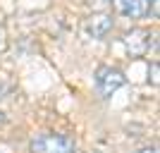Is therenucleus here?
I'll return each mask as SVG.
<instances>
[{
    "label": "nucleus",
    "instance_id": "5",
    "mask_svg": "<svg viewBox=\"0 0 160 153\" xmlns=\"http://www.w3.org/2000/svg\"><path fill=\"white\" fill-rule=\"evenodd\" d=\"M112 29V17L110 14H91L86 22H84V33H86L88 38H105L108 31Z\"/></svg>",
    "mask_w": 160,
    "mask_h": 153
},
{
    "label": "nucleus",
    "instance_id": "8",
    "mask_svg": "<svg viewBox=\"0 0 160 153\" xmlns=\"http://www.w3.org/2000/svg\"><path fill=\"white\" fill-rule=\"evenodd\" d=\"M139 153H158V148H141Z\"/></svg>",
    "mask_w": 160,
    "mask_h": 153
},
{
    "label": "nucleus",
    "instance_id": "7",
    "mask_svg": "<svg viewBox=\"0 0 160 153\" xmlns=\"http://www.w3.org/2000/svg\"><path fill=\"white\" fill-rule=\"evenodd\" d=\"M151 81H153V86H158V62H153V67H151Z\"/></svg>",
    "mask_w": 160,
    "mask_h": 153
},
{
    "label": "nucleus",
    "instance_id": "1",
    "mask_svg": "<svg viewBox=\"0 0 160 153\" xmlns=\"http://www.w3.org/2000/svg\"><path fill=\"white\" fill-rule=\"evenodd\" d=\"M77 141L67 134H41L31 141V153H74Z\"/></svg>",
    "mask_w": 160,
    "mask_h": 153
},
{
    "label": "nucleus",
    "instance_id": "3",
    "mask_svg": "<svg viewBox=\"0 0 160 153\" xmlns=\"http://www.w3.org/2000/svg\"><path fill=\"white\" fill-rule=\"evenodd\" d=\"M153 0H112V7L120 17L127 19H143L151 14Z\"/></svg>",
    "mask_w": 160,
    "mask_h": 153
},
{
    "label": "nucleus",
    "instance_id": "4",
    "mask_svg": "<svg viewBox=\"0 0 160 153\" xmlns=\"http://www.w3.org/2000/svg\"><path fill=\"white\" fill-rule=\"evenodd\" d=\"M122 43H124V48L132 58H141L151 48V31L148 29H132V31L124 33Z\"/></svg>",
    "mask_w": 160,
    "mask_h": 153
},
{
    "label": "nucleus",
    "instance_id": "2",
    "mask_svg": "<svg viewBox=\"0 0 160 153\" xmlns=\"http://www.w3.org/2000/svg\"><path fill=\"white\" fill-rule=\"evenodd\" d=\"M93 77H96V89H98L100 98H110L117 89H122L127 84V77L117 67H110V65H100Z\"/></svg>",
    "mask_w": 160,
    "mask_h": 153
},
{
    "label": "nucleus",
    "instance_id": "9",
    "mask_svg": "<svg viewBox=\"0 0 160 153\" xmlns=\"http://www.w3.org/2000/svg\"><path fill=\"white\" fill-rule=\"evenodd\" d=\"M5 125V113H2V110H0V127Z\"/></svg>",
    "mask_w": 160,
    "mask_h": 153
},
{
    "label": "nucleus",
    "instance_id": "6",
    "mask_svg": "<svg viewBox=\"0 0 160 153\" xmlns=\"http://www.w3.org/2000/svg\"><path fill=\"white\" fill-rule=\"evenodd\" d=\"M7 48V31H5V27L0 24V53Z\"/></svg>",
    "mask_w": 160,
    "mask_h": 153
}]
</instances>
